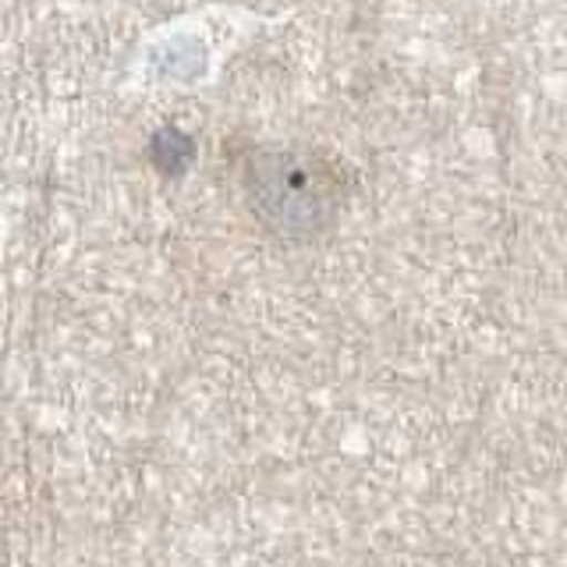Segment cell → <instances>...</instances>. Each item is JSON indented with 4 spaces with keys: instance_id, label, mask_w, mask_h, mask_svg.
<instances>
[{
    "instance_id": "6da1fadb",
    "label": "cell",
    "mask_w": 567,
    "mask_h": 567,
    "mask_svg": "<svg viewBox=\"0 0 567 567\" xmlns=\"http://www.w3.org/2000/svg\"><path fill=\"white\" fill-rule=\"evenodd\" d=\"M241 185L256 217L288 238L327 230L344 199L341 167L306 150H252L241 164Z\"/></svg>"
}]
</instances>
